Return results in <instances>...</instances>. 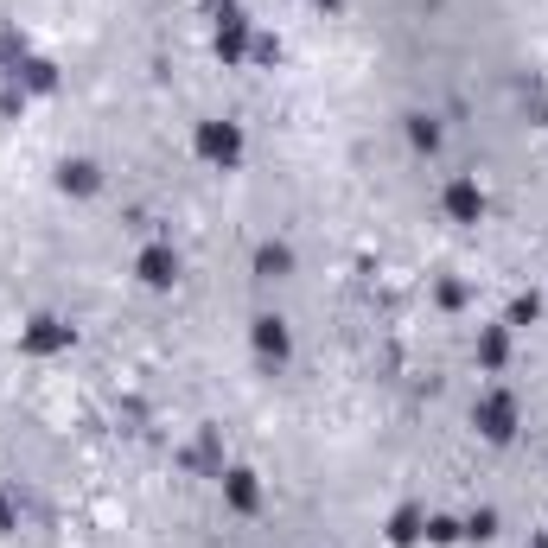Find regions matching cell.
<instances>
[{"label":"cell","instance_id":"6da1fadb","mask_svg":"<svg viewBox=\"0 0 548 548\" xmlns=\"http://www.w3.org/2000/svg\"><path fill=\"white\" fill-rule=\"evenodd\" d=\"M198 153L211 166H236V160H243V128H236V122H204L198 128Z\"/></svg>","mask_w":548,"mask_h":548},{"label":"cell","instance_id":"7a4b0ae2","mask_svg":"<svg viewBox=\"0 0 548 548\" xmlns=\"http://www.w3.org/2000/svg\"><path fill=\"white\" fill-rule=\"evenodd\" d=\"M478 427H485L491 440H510V434H517V402H510V396H498V389H491V396L478 402Z\"/></svg>","mask_w":548,"mask_h":548},{"label":"cell","instance_id":"3957f363","mask_svg":"<svg viewBox=\"0 0 548 548\" xmlns=\"http://www.w3.org/2000/svg\"><path fill=\"white\" fill-rule=\"evenodd\" d=\"M20 345H26L32 357H51V351H64V345H71V325H58V319H32Z\"/></svg>","mask_w":548,"mask_h":548},{"label":"cell","instance_id":"277c9868","mask_svg":"<svg viewBox=\"0 0 548 548\" xmlns=\"http://www.w3.org/2000/svg\"><path fill=\"white\" fill-rule=\"evenodd\" d=\"M447 211L459 217V224H472V217L485 211V192H478L472 179H453V185H447Z\"/></svg>","mask_w":548,"mask_h":548},{"label":"cell","instance_id":"5b68a950","mask_svg":"<svg viewBox=\"0 0 548 548\" xmlns=\"http://www.w3.org/2000/svg\"><path fill=\"white\" fill-rule=\"evenodd\" d=\"M173 274H179V255L173 249H147L141 255V281L147 287H173Z\"/></svg>","mask_w":548,"mask_h":548},{"label":"cell","instance_id":"8992f818","mask_svg":"<svg viewBox=\"0 0 548 548\" xmlns=\"http://www.w3.org/2000/svg\"><path fill=\"white\" fill-rule=\"evenodd\" d=\"M427 536V517L421 510H396V523H389V542H421Z\"/></svg>","mask_w":548,"mask_h":548},{"label":"cell","instance_id":"52a82bcc","mask_svg":"<svg viewBox=\"0 0 548 548\" xmlns=\"http://www.w3.org/2000/svg\"><path fill=\"white\" fill-rule=\"evenodd\" d=\"M224 485H230V504L236 510H255V472H230Z\"/></svg>","mask_w":548,"mask_h":548},{"label":"cell","instance_id":"ba28073f","mask_svg":"<svg viewBox=\"0 0 548 548\" xmlns=\"http://www.w3.org/2000/svg\"><path fill=\"white\" fill-rule=\"evenodd\" d=\"M96 185H102V179H96V166H90V160L64 166V192H96Z\"/></svg>","mask_w":548,"mask_h":548},{"label":"cell","instance_id":"9c48e42d","mask_svg":"<svg viewBox=\"0 0 548 548\" xmlns=\"http://www.w3.org/2000/svg\"><path fill=\"white\" fill-rule=\"evenodd\" d=\"M255 345H262V351H274V357H287V332H281L274 319H262V325H255Z\"/></svg>","mask_w":548,"mask_h":548},{"label":"cell","instance_id":"30bf717a","mask_svg":"<svg viewBox=\"0 0 548 548\" xmlns=\"http://www.w3.org/2000/svg\"><path fill=\"white\" fill-rule=\"evenodd\" d=\"M7 529H13V504L0 498V536H7Z\"/></svg>","mask_w":548,"mask_h":548}]
</instances>
